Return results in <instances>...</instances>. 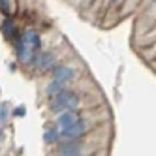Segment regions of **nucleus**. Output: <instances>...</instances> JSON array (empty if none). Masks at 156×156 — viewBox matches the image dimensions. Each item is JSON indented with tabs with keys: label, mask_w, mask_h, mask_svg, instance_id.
Returning a JSON list of instances; mask_svg holds the SVG:
<instances>
[{
	"label": "nucleus",
	"mask_w": 156,
	"mask_h": 156,
	"mask_svg": "<svg viewBox=\"0 0 156 156\" xmlns=\"http://www.w3.org/2000/svg\"><path fill=\"white\" fill-rule=\"evenodd\" d=\"M75 75V70L72 66H66V64H60V66H55L53 68V79H57L60 83H66V81H72Z\"/></svg>",
	"instance_id": "39448f33"
},
{
	"label": "nucleus",
	"mask_w": 156,
	"mask_h": 156,
	"mask_svg": "<svg viewBox=\"0 0 156 156\" xmlns=\"http://www.w3.org/2000/svg\"><path fill=\"white\" fill-rule=\"evenodd\" d=\"M149 2H156V0H149Z\"/></svg>",
	"instance_id": "dca6fc26"
},
{
	"label": "nucleus",
	"mask_w": 156,
	"mask_h": 156,
	"mask_svg": "<svg viewBox=\"0 0 156 156\" xmlns=\"http://www.w3.org/2000/svg\"><path fill=\"white\" fill-rule=\"evenodd\" d=\"M77 120H81L79 113H77L75 109H68V111H62V113L58 115V119H57V126H58L60 130H64V128H68V126L75 124Z\"/></svg>",
	"instance_id": "20e7f679"
},
{
	"label": "nucleus",
	"mask_w": 156,
	"mask_h": 156,
	"mask_svg": "<svg viewBox=\"0 0 156 156\" xmlns=\"http://www.w3.org/2000/svg\"><path fill=\"white\" fill-rule=\"evenodd\" d=\"M87 151L77 141H64L58 147V156H85Z\"/></svg>",
	"instance_id": "7ed1b4c3"
},
{
	"label": "nucleus",
	"mask_w": 156,
	"mask_h": 156,
	"mask_svg": "<svg viewBox=\"0 0 156 156\" xmlns=\"http://www.w3.org/2000/svg\"><path fill=\"white\" fill-rule=\"evenodd\" d=\"M111 2H113V4H117V0H111Z\"/></svg>",
	"instance_id": "2eb2a0df"
},
{
	"label": "nucleus",
	"mask_w": 156,
	"mask_h": 156,
	"mask_svg": "<svg viewBox=\"0 0 156 156\" xmlns=\"http://www.w3.org/2000/svg\"><path fill=\"white\" fill-rule=\"evenodd\" d=\"M34 60L38 62V66H40V70H53L55 66H57V62H55V57L51 53H41V55H38V57H34Z\"/></svg>",
	"instance_id": "0eeeda50"
},
{
	"label": "nucleus",
	"mask_w": 156,
	"mask_h": 156,
	"mask_svg": "<svg viewBox=\"0 0 156 156\" xmlns=\"http://www.w3.org/2000/svg\"><path fill=\"white\" fill-rule=\"evenodd\" d=\"M49 107H51V111H55V113H62V111H68V109H77L79 107V96L75 92H72V90L62 88L60 92L51 96Z\"/></svg>",
	"instance_id": "f257e3e1"
},
{
	"label": "nucleus",
	"mask_w": 156,
	"mask_h": 156,
	"mask_svg": "<svg viewBox=\"0 0 156 156\" xmlns=\"http://www.w3.org/2000/svg\"><path fill=\"white\" fill-rule=\"evenodd\" d=\"M2 30H4V34L8 36V38H13L15 36V25L12 23V21H4V25H2Z\"/></svg>",
	"instance_id": "9b49d317"
},
{
	"label": "nucleus",
	"mask_w": 156,
	"mask_h": 156,
	"mask_svg": "<svg viewBox=\"0 0 156 156\" xmlns=\"http://www.w3.org/2000/svg\"><path fill=\"white\" fill-rule=\"evenodd\" d=\"M6 117H8V109H6V105H2V107H0V120H6Z\"/></svg>",
	"instance_id": "f8f14e48"
},
{
	"label": "nucleus",
	"mask_w": 156,
	"mask_h": 156,
	"mask_svg": "<svg viewBox=\"0 0 156 156\" xmlns=\"http://www.w3.org/2000/svg\"><path fill=\"white\" fill-rule=\"evenodd\" d=\"M15 51H17L19 60H23V62H30V60H34V53H32V47L28 45V43H25V40H23V38H17Z\"/></svg>",
	"instance_id": "423d86ee"
},
{
	"label": "nucleus",
	"mask_w": 156,
	"mask_h": 156,
	"mask_svg": "<svg viewBox=\"0 0 156 156\" xmlns=\"http://www.w3.org/2000/svg\"><path fill=\"white\" fill-rule=\"evenodd\" d=\"M64 88V83H60V81H57V79H53L47 87H45V92L49 94V96H55L57 92H60Z\"/></svg>",
	"instance_id": "1a4fd4ad"
},
{
	"label": "nucleus",
	"mask_w": 156,
	"mask_h": 156,
	"mask_svg": "<svg viewBox=\"0 0 156 156\" xmlns=\"http://www.w3.org/2000/svg\"><path fill=\"white\" fill-rule=\"evenodd\" d=\"M87 130H88L87 122L81 119V120H77L75 124H72V126H68V128L60 130V141H79L81 137H85Z\"/></svg>",
	"instance_id": "f03ea898"
},
{
	"label": "nucleus",
	"mask_w": 156,
	"mask_h": 156,
	"mask_svg": "<svg viewBox=\"0 0 156 156\" xmlns=\"http://www.w3.org/2000/svg\"><path fill=\"white\" fill-rule=\"evenodd\" d=\"M21 38H23L25 43H28L32 49H40L41 47V38L38 36V32H34V30H27Z\"/></svg>",
	"instance_id": "6e6552de"
},
{
	"label": "nucleus",
	"mask_w": 156,
	"mask_h": 156,
	"mask_svg": "<svg viewBox=\"0 0 156 156\" xmlns=\"http://www.w3.org/2000/svg\"><path fill=\"white\" fill-rule=\"evenodd\" d=\"M13 113H15L17 117H23V115H25V109H23V107H19V109H15V111H13Z\"/></svg>",
	"instance_id": "ddd939ff"
},
{
	"label": "nucleus",
	"mask_w": 156,
	"mask_h": 156,
	"mask_svg": "<svg viewBox=\"0 0 156 156\" xmlns=\"http://www.w3.org/2000/svg\"><path fill=\"white\" fill-rule=\"evenodd\" d=\"M126 2V0H117V4H124Z\"/></svg>",
	"instance_id": "4468645a"
},
{
	"label": "nucleus",
	"mask_w": 156,
	"mask_h": 156,
	"mask_svg": "<svg viewBox=\"0 0 156 156\" xmlns=\"http://www.w3.org/2000/svg\"><path fill=\"white\" fill-rule=\"evenodd\" d=\"M47 143H55V141H60V130L58 128H49L45 130V136H43Z\"/></svg>",
	"instance_id": "9d476101"
}]
</instances>
